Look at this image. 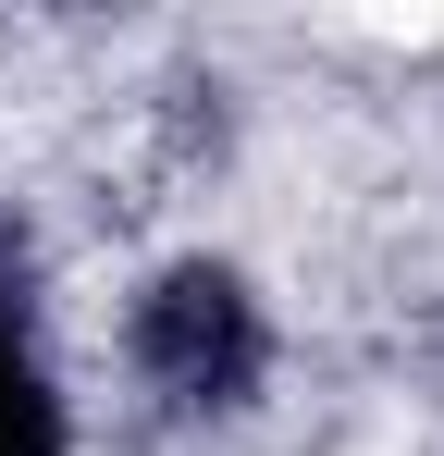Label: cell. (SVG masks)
I'll return each mask as SVG.
<instances>
[{
	"label": "cell",
	"instance_id": "1",
	"mask_svg": "<svg viewBox=\"0 0 444 456\" xmlns=\"http://www.w3.org/2000/svg\"><path fill=\"white\" fill-rule=\"evenodd\" d=\"M124 358L160 419H234L272 382V308L234 259H160L124 308Z\"/></svg>",
	"mask_w": 444,
	"mask_h": 456
},
{
	"label": "cell",
	"instance_id": "2",
	"mask_svg": "<svg viewBox=\"0 0 444 456\" xmlns=\"http://www.w3.org/2000/svg\"><path fill=\"white\" fill-rule=\"evenodd\" d=\"M0 456H74V407L50 370V333H37L25 234H0Z\"/></svg>",
	"mask_w": 444,
	"mask_h": 456
}]
</instances>
